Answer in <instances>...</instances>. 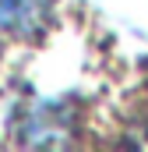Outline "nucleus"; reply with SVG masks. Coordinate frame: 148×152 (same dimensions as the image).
Segmentation results:
<instances>
[{
    "mask_svg": "<svg viewBox=\"0 0 148 152\" xmlns=\"http://www.w3.org/2000/svg\"><path fill=\"white\" fill-rule=\"evenodd\" d=\"M53 0H0V32L11 39H39L49 25Z\"/></svg>",
    "mask_w": 148,
    "mask_h": 152,
    "instance_id": "obj_1",
    "label": "nucleus"
},
{
    "mask_svg": "<svg viewBox=\"0 0 148 152\" xmlns=\"http://www.w3.org/2000/svg\"><path fill=\"white\" fill-rule=\"evenodd\" d=\"M21 134H25L28 142H57V134H64L60 106H53V103L32 106V113L21 120Z\"/></svg>",
    "mask_w": 148,
    "mask_h": 152,
    "instance_id": "obj_2",
    "label": "nucleus"
}]
</instances>
